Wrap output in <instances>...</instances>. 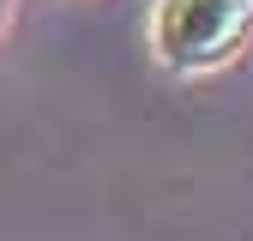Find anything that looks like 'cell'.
Listing matches in <instances>:
<instances>
[{
  "mask_svg": "<svg viewBox=\"0 0 253 241\" xmlns=\"http://www.w3.org/2000/svg\"><path fill=\"white\" fill-rule=\"evenodd\" d=\"M241 6H253V0H241Z\"/></svg>",
  "mask_w": 253,
  "mask_h": 241,
  "instance_id": "3",
  "label": "cell"
},
{
  "mask_svg": "<svg viewBox=\"0 0 253 241\" xmlns=\"http://www.w3.org/2000/svg\"><path fill=\"white\" fill-rule=\"evenodd\" d=\"M0 12H6V0H0Z\"/></svg>",
  "mask_w": 253,
  "mask_h": 241,
  "instance_id": "2",
  "label": "cell"
},
{
  "mask_svg": "<svg viewBox=\"0 0 253 241\" xmlns=\"http://www.w3.org/2000/svg\"><path fill=\"white\" fill-rule=\"evenodd\" d=\"M253 30V6L241 0H157L151 6V48L175 73H205L229 60Z\"/></svg>",
  "mask_w": 253,
  "mask_h": 241,
  "instance_id": "1",
  "label": "cell"
}]
</instances>
